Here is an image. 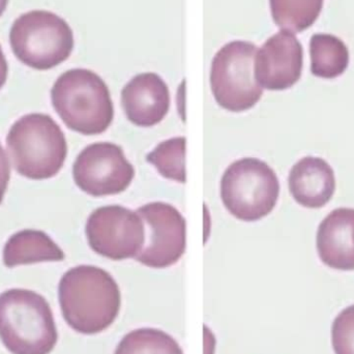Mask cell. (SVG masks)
<instances>
[{
  "label": "cell",
  "instance_id": "obj_1",
  "mask_svg": "<svg viewBox=\"0 0 354 354\" xmlns=\"http://www.w3.org/2000/svg\"><path fill=\"white\" fill-rule=\"evenodd\" d=\"M58 301L66 324L87 336L108 330L122 309V293L115 279L93 266L68 270L60 279Z\"/></svg>",
  "mask_w": 354,
  "mask_h": 354
},
{
  "label": "cell",
  "instance_id": "obj_2",
  "mask_svg": "<svg viewBox=\"0 0 354 354\" xmlns=\"http://www.w3.org/2000/svg\"><path fill=\"white\" fill-rule=\"evenodd\" d=\"M51 101L64 124L79 134H102L113 122L109 88L87 68H72L60 75L52 87Z\"/></svg>",
  "mask_w": 354,
  "mask_h": 354
},
{
  "label": "cell",
  "instance_id": "obj_3",
  "mask_svg": "<svg viewBox=\"0 0 354 354\" xmlns=\"http://www.w3.org/2000/svg\"><path fill=\"white\" fill-rule=\"evenodd\" d=\"M0 339L12 354H49L57 344L53 312L39 293L10 289L0 295Z\"/></svg>",
  "mask_w": 354,
  "mask_h": 354
},
{
  "label": "cell",
  "instance_id": "obj_4",
  "mask_svg": "<svg viewBox=\"0 0 354 354\" xmlns=\"http://www.w3.org/2000/svg\"><path fill=\"white\" fill-rule=\"evenodd\" d=\"M6 147L17 172L35 180L57 176L68 156L66 136L47 114H27L17 120L6 136Z\"/></svg>",
  "mask_w": 354,
  "mask_h": 354
},
{
  "label": "cell",
  "instance_id": "obj_5",
  "mask_svg": "<svg viewBox=\"0 0 354 354\" xmlns=\"http://www.w3.org/2000/svg\"><path fill=\"white\" fill-rule=\"evenodd\" d=\"M10 44L19 62L35 70L47 71L70 57L74 50V33L58 15L49 10H30L12 23Z\"/></svg>",
  "mask_w": 354,
  "mask_h": 354
},
{
  "label": "cell",
  "instance_id": "obj_6",
  "mask_svg": "<svg viewBox=\"0 0 354 354\" xmlns=\"http://www.w3.org/2000/svg\"><path fill=\"white\" fill-rule=\"evenodd\" d=\"M280 195V183L272 167L256 158L233 162L221 179V198L226 209L243 222L268 216Z\"/></svg>",
  "mask_w": 354,
  "mask_h": 354
},
{
  "label": "cell",
  "instance_id": "obj_7",
  "mask_svg": "<svg viewBox=\"0 0 354 354\" xmlns=\"http://www.w3.org/2000/svg\"><path fill=\"white\" fill-rule=\"evenodd\" d=\"M258 47L247 41L223 46L212 62L210 87L216 103L227 111L252 109L263 95L254 72Z\"/></svg>",
  "mask_w": 354,
  "mask_h": 354
},
{
  "label": "cell",
  "instance_id": "obj_8",
  "mask_svg": "<svg viewBox=\"0 0 354 354\" xmlns=\"http://www.w3.org/2000/svg\"><path fill=\"white\" fill-rule=\"evenodd\" d=\"M85 233L93 252L115 261L136 258L145 245L142 218L124 206H102L93 210L87 218Z\"/></svg>",
  "mask_w": 354,
  "mask_h": 354
},
{
  "label": "cell",
  "instance_id": "obj_9",
  "mask_svg": "<svg viewBox=\"0 0 354 354\" xmlns=\"http://www.w3.org/2000/svg\"><path fill=\"white\" fill-rule=\"evenodd\" d=\"M145 227V241L135 259L151 268H167L183 257L187 224L183 214L165 202H151L137 210Z\"/></svg>",
  "mask_w": 354,
  "mask_h": 354
},
{
  "label": "cell",
  "instance_id": "obj_10",
  "mask_svg": "<svg viewBox=\"0 0 354 354\" xmlns=\"http://www.w3.org/2000/svg\"><path fill=\"white\" fill-rule=\"evenodd\" d=\"M134 176V167L122 147L111 142L93 143L85 147L73 166L77 187L93 197L122 193Z\"/></svg>",
  "mask_w": 354,
  "mask_h": 354
},
{
  "label": "cell",
  "instance_id": "obj_11",
  "mask_svg": "<svg viewBox=\"0 0 354 354\" xmlns=\"http://www.w3.org/2000/svg\"><path fill=\"white\" fill-rule=\"evenodd\" d=\"M304 49L297 35L281 29L258 48L254 72L258 84L268 91H285L299 80Z\"/></svg>",
  "mask_w": 354,
  "mask_h": 354
},
{
  "label": "cell",
  "instance_id": "obj_12",
  "mask_svg": "<svg viewBox=\"0 0 354 354\" xmlns=\"http://www.w3.org/2000/svg\"><path fill=\"white\" fill-rule=\"evenodd\" d=\"M127 118L135 126L151 128L160 124L170 109V93L163 78L156 73L133 77L122 91Z\"/></svg>",
  "mask_w": 354,
  "mask_h": 354
},
{
  "label": "cell",
  "instance_id": "obj_13",
  "mask_svg": "<svg viewBox=\"0 0 354 354\" xmlns=\"http://www.w3.org/2000/svg\"><path fill=\"white\" fill-rule=\"evenodd\" d=\"M317 251L328 268L354 270V209L338 208L322 221L317 232Z\"/></svg>",
  "mask_w": 354,
  "mask_h": 354
},
{
  "label": "cell",
  "instance_id": "obj_14",
  "mask_svg": "<svg viewBox=\"0 0 354 354\" xmlns=\"http://www.w3.org/2000/svg\"><path fill=\"white\" fill-rule=\"evenodd\" d=\"M288 185L297 203L307 208H320L334 196L336 178L334 170L324 160L307 157L293 166Z\"/></svg>",
  "mask_w": 354,
  "mask_h": 354
},
{
  "label": "cell",
  "instance_id": "obj_15",
  "mask_svg": "<svg viewBox=\"0 0 354 354\" xmlns=\"http://www.w3.org/2000/svg\"><path fill=\"white\" fill-rule=\"evenodd\" d=\"M64 259V251L43 231L32 229L19 231L4 245L3 263L8 268Z\"/></svg>",
  "mask_w": 354,
  "mask_h": 354
},
{
  "label": "cell",
  "instance_id": "obj_16",
  "mask_svg": "<svg viewBox=\"0 0 354 354\" xmlns=\"http://www.w3.org/2000/svg\"><path fill=\"white\" fill-rule=\"evenodd\" d=\"M310 56L312 74L319 78H337L348 68V48L342 39L333 35H312Z\"/></svg>",
  "mask_w": 354,
  "mask_h": 354
},
{
  "label": "cell",
  "instance_id": "obj_17",
  "mask_svg": "<svg viewBox=\"0 0 354 354\" xmlns=\"http://www.w3.org/2000/svg\"><path fill=\"white\" fill-rule=\"evenodd\" d=\"M270 6L277 26L297 35L317 20L324 0H270Z\"/></svg>",
  "mask_w": 354,
  "mask_h": 354
},
{
  "label": "cell",
  "instance_id": "obj_18",
  "mask_svg": "<svg viewBox=\"0 0 354 354\" xmlns=\"http://www.w3.org/2000/svg\"><path fill=\"white\" fill-rule=\"evenodd\" d=\"M113 354H185L174 337L164 330L141 328L122 337Z\"/></svg>",
  "mask_w": 354,
  "mask_h": 354
},
{
  "label": "cell",
  "instance_id": "obj_19",
  "mask_svg": "<svg viewBox=\"0 0 354 354\" xmlns=\"http://www.w3.org/2000/svg\"><path fill=\"white\" fill-rule=\"evenodd\" d=\"M185 137L163 141L147 155V161L165 178L185 183Z\"/></svg>",
  "mask_w": 354,
  "mask_h": 354
},
{
  "label": "cell",
  "instance_id": "obj_20",
  "mask_svg": "<svg viewBox=\"0 0 354 354\" xmlns=\"http://www.w3.org/2000/svg\"><path fill=\"white\" fill-rule=\"evenodd\" d=\"M332 344L336 354H354V305L343 310L335 319Z\"/></svg>",
  "mask_w": 354,
  "mask_h": 354
},
{
  "label": "cell",
  "instance_id": "obj_21",
  "mask_svg": "<svg viewBox=\"0 0 354 354\" xmlns=\"http://www.w3.org/2000/svg\"><path fill=\"white\" fill-rule=\"evenodd\" d=\"M10 176V161H8V155L4 151L3 147L0 145V204L6 195Z\"/></svg>",
  "mask_w": 354,
  "mask_h": 354
},
{
  "label": "cell",
  "instance_id": "obj_22",
  "mask_svg": "<svg viewBox=\"0 0 354 354\" xmlns=\"http://www.w3.org/2000/svg\"><path fill=\"white\" fill-rule=\"evenodd\" d=\"M216 338L212 328L203 326V354H216Z\"/></svg>",
  "mask_w": 354,
  "mask_h": 354
},
{
  "label": "cell",
  "instance_id": "obj_23",
  "mask_svg": "<svg viewBox=\"0 0 354 354\" xmlns=\"http://www.w3.org/2000/svg\"><path fill=\"white\" fill-rule=\"evenodd\" d=\"M8 62H6V55H4L3 50H2L1 45H0V89L6 84V80H8Z\"/></svg>",
  "mask_w": 354,
  "mask_h": 354
},
{
  "label": "cell",
  "instance_id": "obj_24",
  "mask_svg": "<svg viewBox=\"0 0 354 354\" xmlns=\"http://www.w3.org/2000/svg\"><path fill=\"white\" fill-rule=\"evenodd\" d=\"M8 0H0V17L3 15L6 12V8H8Z\"/></svg>",
  "mask_w": 354,
  "mask_h": 354
}]
</instances>
